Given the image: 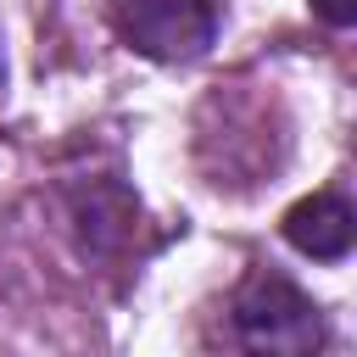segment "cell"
I'll return each mask as SVG.
<instances>
[{
  "instance_id": "cell-4",
  "label": "cell",
  "mask_w": 357,
  "mask_h": 357,
  "mask_svg": "<svg viewBox=\"0 0 357 357\" xmlns=\"http://www.w3.org/2000/svg\"><path fill=\"white\" fill-rule=\"evenodd\" d=\"M312 11H318L324 22H335V28H346V22L357 17V0H312Z\"/></svg>"
},
{
  "instance_id": "cell-2",
  "label": "cell",
  "mask_w": 357,
  "mask_h": 357,
  "mask_svg": "<svg viewBox=\"0 0 357 357\" xmlns=\"http://www.w3.org/2000/svg\"><path fill=\"white\" fill-rule=\"evenodd\" d=\"M218 0H112V28L151 61H195L218 39Z\"/></svg>"
},
{
  "instance_id": "cell-5",
  "label": "cell",
  "mask_w": 357,
  "mask_h": 357,
  "mask_svg": "<svg viewBox=\"0 0 357 357\" xmlns=\"http://www.w3.org/2000/svg\"><path fill=\"white\" fill-rule=\"evenodd\" d=\"M0 78H6V67H0Z\"/></svg>"
},
{
  "instance_id": "cell-1",
  "label": "cell",
  "mask_w": 357,
  "mask_h": 357,
  "mask_svg": "<svg viewBox=\"0 0 357 357\" xmlns=\"http://www.w3.org/2000/svg\"><path fill=\"white\" fill-rule=\"evenodd\" d=\"M229 340L240 357H318L324 312L296 279L257 268L229 296Z\"/></svg>"
},
{
  "instance_id": "cell-3",
  "label": "cell",
  "mask_w": 357,
  "mask_h": 357,
  "mask_svg": "<svg viewBox=\"0 0 357 357\" xmlns=\"http://www.w3.org/2000/svg\"><path fill=\"white\" fill-rule=\"evenodd\" d=\"M284 240L312 262H340L357 240V212L340 190H318L284 212Z\"/></svg>"
}]
</instances>
